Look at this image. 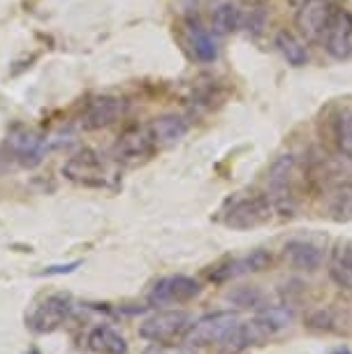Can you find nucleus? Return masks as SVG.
Instances as JSON below:
<instances>
[{
  "instance_id": "9",
  "label": "nucleus",
  "mask_w": 352,
  "mask_h": 354,
  "mask_svg": "<svg viewBox=\"0 0 352 354\" xmlns=\"http://www.w3.org/2000/svg\"><path fill=\"white\" fill-rule=\"evenodd\" d=\"M295 192V158L281 156L269 169V199L274 202V209H290V199Z\"/></svg>"
},
{
  "instance_id": "24",
  "label": "nucleus",
  "mask_w": 352,
  "mask_h": 354,
  "mask_svg": "<svg viewBox=\"0 0 352 354\" xmlns=\"http://www.w3.org/2000/svg\"><path fill=\"white\" fill-rule=\"evenodd\" d=\"M144 354H188L183 347H176V345H167V343H154L144 350Z\"/></svg>"
},
{
  "instance_id": "16",
  "label": "nucleus",
  "mask_w": 352,
  "mask_h": 354,
  "mask_svg": "<svg viewBox=\"0 0 352 354\" xmlns=\"http://www.w3.org/2000/svg\"><path fill=\"white\" fill-rule=\"evenodd\" d=\"M324 213L334 223H350L352 220V181L338 183L327 192Z\"/></svg>"
},
{
  "instance_id": "5",
  "label": "nucleus",
  "mask_w": 352,
  "mask_h": 354,
  "mask_svg": "<svg viewBox=\"0 0 352 354\" xmlns=\"http://www.w3.org/2000/svg\"><path fill=\"white\" fill-rule=\"evenodd\" d=\"M331 15H334V5L329 0H302L295 15L299 37L306 42H320Z\"/></svg>"
},
{
  "instance_id": "8",
  "label": "nucleus",
  "mask_w": 352,
  "mask_h": 354,
  "mask_svg": "<svg viewBox=\"0 0 352 354\" xmlns=\"http://www.w3.org/2000/svg\"><path fill=\"white\" fill-rule=\"evenodd\" d=\"M320 42L324 44V51L336 61H345L352 56V15L348 10H334Z\"/></svg>"
},
{
  "instance_id": "14",
  "label": "nucleus",
  "mask_w": 352,
  "mask_h": 354,
  "mask_svg": "<svg viewBox=\"0 0 352 354\" xmlns=\"http://www.w3.org/2000/svg\"><path fill=\"white\" fill-rule=\"evenodd\" d=\"M329 278L343 290H352V241H338L329 252Z\"/></svg>"
},
{
  "instance_id": "1",
  "label": "nucleus",
  "mask_w": 352,
  "mask_h": 354,
  "mask_svg": "<svg viewBox=\"0 0 352 354\" xmlns=\"http://www.w3.org/2000/svg\"><path fill=\"white\" fill-rule=\"evenodd\" d=\"M274 216V202L269 195H248L234 199L223 216V223L232 230H255L267 225Z\"/></svg>"
},
{
  "instance_id": "18",
  "label": "nucleus",
  "mask_w": 352,
  "mask_h": 354,
  "mask_svg": "<svg viewBox=\"0 0 352 354\" xmlns=\"http://www.w3.org/2000/svg\"><path fill=\"white\" fill-rule=\"evenodd\" d=\"M276 49L292 68H304L308 63V49L302 37L290 30H281L276 35Z\"/></svg>"
},
{
  "instance_id": "15",
  "label": "nucleus",
  "mask_w": 352,
  "mask_h": 354,
  "mask_svg": "<svg viewBox=\"0 0 352 354\" xmlns=\"http://www.w3.org/2000/svg\"><path fill=\"white\" fill-rule=\"evenodd\" d=\"M271 264V252L267 250H253L250 255L232 259V262L221 269L218 273H214V280H228V278H237V276H246V273H260L264 269H269Z\"/></svg>"
},
{
  "instance_id": "12",
  "label": "nucleus",
  "mask_w": 352,
  "mask_h": 354,
  "mask_svg": "<svg viewBox=\"0 0 352 354\" xmlns=\"http://www.w3.org/2000/svg\"><path fill=\"white\" fill-rule=\"evenodd\" d=\"M8 153L21 167H35L42 160L44 142L30 130H17L8 139Z\"/></svg>"
},
{
  "instance_id": "4",
  "label": "nucleus",
  "mask_w": 352,
  "mask_h": 354,
  "mask_svg": "<svg viewBox=\"0 0 352 354\" xmlns=\"http://www.w3.org/2000/svg\"><path fill=\"white\" fill-rule=\"evenodd\" d=\"M63 176L72 183L98 188V185H104V181H107V167H104V160L100 158V153L93 149H84L63 165Z\"/></svg>"
},
{
  "instance_id": "22",
  "label": "nucleus",
  "mask_w": 352,
  "mask_h": 354,
  "mask_svg": "<svg viewBox=\"0 0 352 354\" xmlns=\"http://www.w3.org/2000/svg\"><path fill=\"white\" fill-rule=\"evenodd\" d=\"M336 144H338V151L352 162V111H345L343 116L338 118Z\"/></svg>"
},
{
  "instance_id": "6",
  "label": "nucleus",
  "mask_w": 352,
  "mask_h": 354,
  "mask_svg": "<svg viewBox=\"0 0 352 354\" xmlns=\"http://www.w3.org/2000/svg\"><path fill=\"white\" fill-rule=\"evenodd\" d=\"M156 137L151 128H144V125H132V128L123 130L121 137L116 139L114 144V158L118 162L125 165H137L142 160L151 158L156 151Z\"/></svg>"
},
{
  "instance_id": "21",
  "label": "nucleus",
  "mask_w": 352,
  "mask_h": 354,
  "mask_svg": "<svg viewBox=\"0 0 352 354\" xmlns=\"http://www.w3.org/2000/svg\"><path fill=\"white\" fill-rule=\"evenodd\" d=\"M190 46H192V53H195L197 61L202 63H214L218 58V44L216 39L211 37V32L202 30L199 26L190 28Z\"/></svg>"
},
{
  "instance_id": "7",
  "label": "nucleus",
  "mask_w": 352,
  "mask_h": 354,
  "mask_svg": "<svg viewBox=\"0 0 352 354\" xmlns=\"http://www.w3.org/2000/svg\"><path fill=\"white\" fill-rule=\"evenodd\" d=\"M125 116V102L116 95H95L84 106L82 128L84 130H104L118 123Z\"/></svg>"
},
{
  "instance_id": "20",
  "label": "nucleus",
  "mask_w": 352,
  "mask_h": 354,
  "mask_svg": "<svg viewBox=\"0 0 352 354\" xmlns=\"http://www.w3.org/2000/svg\"><path fill=\"white\" fill-rule=\"evenodd\" d=\"M241 26V10L232 3H221L211 15V30L216 35H232Z\"/></svg>"
},
{
  "instance_id": "11",
  "label": "nucleus",
  "mask_w": 352,
  "mask_h": 354,
  "mask_svg": "<svg viewBox=\"0 0 352 354\" xmlns=\"http://www.w3.org/2000/svg\"><path fill=\"white\" fill-rule=\"evenodd\" d=\"M199 294V283L188 276H172L158 280L151 290V304H181Z\"/></svg>"
},
{
  "instance_id": "3",
  "label": "nucleus",
  "mask_w": 352,
  "mask_h": 354,
  "mask_svg": "<svg viewBox=\"0 0 352 354\" xmlns=\"http://www.w3.org/2000/svg\"><path fill=\"white\" fill-rule=\"evenodd\" d=\"M190 326L192 319L185 310H163L139 326V336L151 343H174L178 338H185Z\"/></svg>"
},
{
  "instance_id": "19",
  "label": "nucleus",
  "mask_w": 352,
  "mask_h": 354,
  "mask_svg": "<svg viewBox=\"0 0 352 354\" xmlns=\"http://www.w3.org/2000/svg\"><path fill=\"white\" fill-rule=\"evenodd\" d=\"M151 132H154L156 137V144H174L178 142L185 132H188V123H185V118L176 116V113H167V116H160L156 118L154 123L149 125Z\"/></svg>"
},
{
  "instance_id": "25",
  "label": "nucleus",
  "mask_w": 352,
  "mask_h": 354,
  "mask_svg": "<svg viewBox=\"0 0 352 354\" xmlns=\"http://www.w3.org/2000/svg\"><path fill=\"white\" fill-rule=\"evenodd\" d=\"M334 354H350V352H348V350H336Z\"/></svg>"
},
{
  "instance_id": "17",
  "label": "nucleus",
  "mask_w": 352,
  "mask_h": 354,
  "mask_svg": "<svg viewBox=\"0 0 352 354\" xmlns=\"http://www.w3.org/2000/svg\"><path fill=\"white\" fill-rule=\"evenodd\" d=\"M89 347L98 354H125L128 352V343L121 333H116L111 326H95L89 333Z\"/></svg>"
},
{
  "instance_id": "2",
  "label": "nucleus",
  "mask_w": 352,
  "mask_h": 354,
  "mask_svg": "<svg viewBox=\"0 0 352 354\" xmlns=\"http://www.w3.org/2000/svg\"><path fill=\"white\" fill-rule=\"evenodd\" d=\"M239 326V315L232 310H221V313H211L204 315L202 319H197L185 333V343L192 347H207L221 340H230V336L234 333Z\"/></svg>"
},
{
  "instance_id": "13",
  "label": "nucleus",
  "mask_w": 352,
  "mask_h": 354,
  "mask_svg": "<svg viewBox=\"0 0 352 354\" xmlns=\"http://www.w3.org/2000/svg\"><path fill=\"white\" fill-rule=\"evenodd\" d=\"M285 259L292 269L297 271H317L322 264V248L313 241H304V239H295V241L285 243Z\"/></svg>"
},
{
  "instance_id": "23",
  "label": "nucleus",
  "mask_w": 352,
  "mask_h": 354,
  "mask_svg": "<svg viewBox=\"0 0 352 354\" xmlns=\"http://www.w3.org/2000/svg\"><path fill=\"white\" fill-rule=\"evenodd\" d=\"M230 299H234L237 304H241V306H260L262 304V294L255 290V287H241V290H237L234 294H230Z\"/></svg>"
},
{
  "instance_id": "10",
  "label": "nucleus",
  "mask_w": 352,
  "mask_h": 354,
  "mask_svg": "<svg viewBox=\"0 0 352 354\" xmlns=\"http://www.w3.org/2000/svg\"><path fill=\"white\" fill-rule=\"evenodd\" d=\"M72 306L65 297H49L44 304H39L35 313L28 317V324L33 331L46 333V331H54L61 324H65V319L70 317Z\"/></svg>"
}]
</instances>
